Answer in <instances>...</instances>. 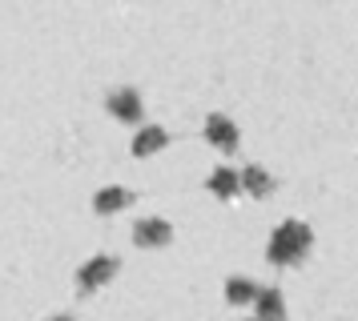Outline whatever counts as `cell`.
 Returning a JSON list of instances; mask_svg holds the SVG:
<instances>
[{
  "mask_svg": "<svg viewBox=\"0 0 358 321\" xmlns=\"http://www.w3.org/2000/svg\"><path fill=\"white\" fill-rule=\"evenodd\" d=\"M206 137H210L217 149H226V153L238 149V125L229 121L226 112H210V117H206Z\"/></svg>",
  "mask_w": 358,
  "mask_h": 321,
  "instance_id": "277c9868",
  "label": "cell"
},
{
  "mask_svg": "<svg viewBox=\"0 0 358 321\" xmlns=\"http://www.w3.org/2000/svg\"><path fill=\"white\" fill-rule=\"evenodd\" d=\"M45 321H73L69 313H52V318H45Z\"/></svg>",
  "mask_w": 358,
  "mask_h": 321,
  "instance_id": "7c38bea8",
  "label": "cell"
},
{
  "mask_svg": "<svg viewBox=\"0 0 358 321\" xmlns=\"http://www.w3.org/2000/svg\"><path fill=\"white\" fill-rule=\"evenodd\" d=\"M254 305H258V321H286V301L274 285H258Z\"/></svg>",
  "mask_w": 358,
  "mask_h": 321,
  "instance_id": "8992f818",
  "label": "cell"
},
{
  "mask_svg": "<svg viewBox=\"0 0 358 321\" xmlns=\"http://www.w3.org/2000/svg\"><path fill=\"white\" fill-rule=\"evenodd\" d=\"M250 321H258V318H250Z\"/></svg>",
  "mask_w": 358,
  "mask_h": 321,
  "instance_id": "4fadbf2b",
  "label": "cell"
},
{
  "mask_svg": "<svg viewBox=\"0 0 358 321\" xmlns=\"http://www.w3.org/2000/svg\"><path fill=\"white\" fill-rule=\"evenodd\" d=\"M169 237H173V225L165 217H137L133 221V241L137 245H165Z\"/></svg>",
  "mask_w": 358,
  "mask_h": 321,
  "instance_id": "3957f363",
  "label": "cell"
},
{
  "mask_svg": "<svg viewBox=\"0 0 358 321\" xmlns=\"http://www.w3.org/2000/svg\"><path fill=\"white\" fill-rule=\"evenodd\" d=\"M113 273H117V257H109V253L89 257L81 269H77V289H81V293H89V289H97L101 281H109Z\"/></svg>",
  "mask_w": 358,
  "mask_h": 321,
  "instance_id": "7a4b0ae2",
  "label": "cell"
},
{
  "mask_svg": "<svg viewBox=\"0 0 358 321\" xmlns=\"http://www.w3.org/2000/svg\"><path fill=\"white\" fill-rule=\"evenodd\" d=\"M310 241H314L310 225L298 221V217H286V221L270 233V249H266V257H270L274 265H290V261H298V257L310 249Z\"/></svg>",
  "mask_w": 358,
  "mask_h": 321,
  "instance_id": "6da1fadb",
  "label": "cell"
},
{
  "mask_svg": "<svg viewBox=\"0 0 358 321\" xmlns=\"http://www.w3.org/2000/svg\"><path fill=\"white\" fill-rule=\"evenodd\" d=\"M238 181H242L245 193H254V197H266V193H274V177L266 173L262 165H245L242 173H238Z\"/></svg>",
  "mask_w": 358,
  "mask_h": 321,
  "instance_id": "52a82bcc",
  "label": "cell"
},
{
  "mask_svg": "<svg viewBox=\"0 0 358 321\" xmlns=\"http://www.w3.org/2000/svg\"><path fill=\"white\" fill-rule=\"evenodd\" d=\"M129 201H133V193L125 189V185H105V189L93 197V209H97V213H113V209L129 205Z\"/></svg>",
  "mask_w": 358,
  "mask_h": 321,
  "instance_id": "ba28073f",
  "label": "cell"
},
{
  "mask_svg": "<svg viewBox=\"0 0 358 321\" xmlns=\"http://www.w3.org/2000/svg\"><path fill=\"white\" fill-rule=\"evenodd\" d=\"M206 185H210L217 197H234V193L242 189V181H238V173H234V169H213Z\"/></svg>",
  "mask_w": 358,
  "mask_h": 321,
  "instance_id": "8fae6325",
  "label": "cell"
},
{
  "mask_svg": "<svg viewBox=\"0 0 358 321\" xmlns=\"http://www.w3.org/2000/svg\"><path fill=\"white\" fill-rule=\"evenodd\" d=\"M254 297H258V281H250V277H229L226 281V301L229 305L254 301Z\"/></svg>",
  "mask_w": 358,
  "mask_h": 321,
  "instance_id": "30bf717a",
  "label": "cell"
},
{
  "mask_svg": "<svg viewBox=\"0 0 358 321\" xmlns=\"http://www.w3.org/2000/svg\"><path fill=\"white\" fill-rule=\"evenodd\" d=\"M165 141H169V133H165L162 125H145V128H137V137H133V153L145 157V153H153V149H162Z\"/></svg>",
  "mask_w": 358,
  "mask_h": 321,
  "instance_id": "9c48e42d",
  "label": "cell"
},
{
  "mask_svg": "<svg viewBox=\"0 0 358 321\" xmlns=\"http://www.w3.org/2000/svg\"><path fill=\"white\" fill-rule=\"evenodd\" d=\"M109 112L121 117V121H141V93L129 89V84H121L109 93Z\"/></svg>",
  "mask_w": 358,
  "mask_h": 321,
  "instance_id": "5b68a950",
  "label": "cell"
}]
</instances>
